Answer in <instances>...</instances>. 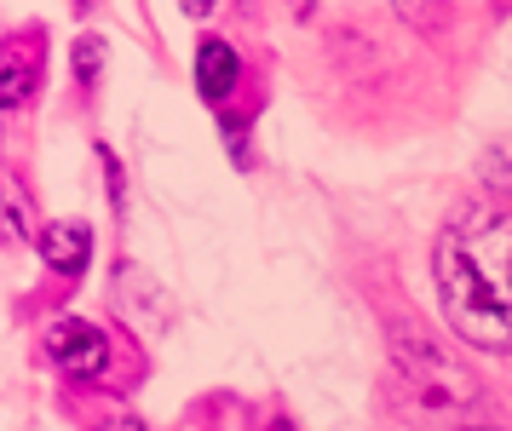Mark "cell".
I'll return each instance as SVG.
<instances>
[{"instance_id": "5b68a950", "label": "cell", "mask_w": 512, "mask_h": 431, "mask_svg": "<svg viewBox=\"0 0 512 431\" xmlns=\"http://www.w3.org/2000/svg\"><path fill=\"white\" fill-rule=\"evenodd\" d=\"M35 46L12 41L0 46V110H12V104H24L29 92H35Z\"/></svg>"}, {"instance_id": "9c48e42d", "label": "cell", "mask_w": 512, "mask_h": 431, "mask_svg": "<svg viewBox=\"0 0 512 431\" xmlns=\"http://www.w3.org/2000/svg\"><path fill=\"white\" fill-rule=\"evenodd\" d=\"M98 64H104V52H98V41H81V46H75V75H81V81H93V75H98Z\"/></svg>"}, {"instance_id": "6da1fadb", "label": "cell", "mask_w": 512, "mask_h": 431, "mask_svg": "<svg viewBox=\"0 0 512 431\" xmlns=\"http://www.w3.org/2000/svg\"><path fill=\"white\" fill-rule=\"evenodd\" d=\"M449 328L478 351H512V213L461 207L432 253Z\"/></svg>"}, {"instance_id": "30bf717a", "label": "cell", "mask_w": 512, "mask_h": 431, "mask_svg": "<svg viewBox=\"0 0 512 431\" xmlns=\"http://www.w3.org/2000/svg\"><path fill=\"white\" fill-rule=\"evenodd\" d=\"M271 431H294V426H288V420H277V426H271Z\"/></svg>"}, {"instance_id": "ba28073f", "label": "cell", "mask_w": 512, "mask_h": 431, "mask_svg": "<svg viewBox=\"0 0 512 431\" xmlns=\"http://www.w3.org/2000/svg\"><path fill=\"white\" fill-rule=\"evenodd\" d=\"M484 179L495 184V190H512V138H501L484 156Z\"/></svg>"}, {"instance_id": "7a4b0ae2", "label": "cell", "mask_w": 512, "mask_h": 431, "mask_svg": "<svg viewBox=\"0 0 512 431\" xmlns=\"http://www.w3.org/2000/svg\"><path fill=\"white\" fill-rule=\"evenodd\" d=\"M392 363H397L403 391L432 414L438 409H466V403L478 397V386L466 380V368L455 363L432 334H420L415 322H397L392 328Z\"/></svg>"}, {"instance_id": "3957f363", "label": "cell", "mask_w": 512, "mask_h": 431, "mask_svg": "<svg viewBox=\"0 0 512 431\" xmlns=\"http://www.w3.org/2000/svg\"><path fill=\"white\" fill-rule=\"evenodd\" d=\"M47 357L64 368V374H75V380H104V368H110V340H104V328L70 317L47 334Z\"/></svg>"}, {"instance_id": "8992f818", "label": "cell", "mask_w": 512, "mask_h": 431, "mask_svg": "<svg viewBox=\"0 0 512 431\" xmlns=\"http://www.w3.org/2000/svg\"><path fill=\"white\" fill-rule=\"evenodd\" d=\"M196 87H202V98H213V104L236 87V52L225 41H202V52H196Z\"/></svg>"}, {"instance_id": "277c9868", "label": "cell", "mask_w": 512, "mask_h": 431, "mask_svg": "<svg viewBox=\"0 0 512 431\" xmlns=\"http://www.w3.org/2000/svg\"><path fill=\"white\" fill-rule=\"evenodd\" d=\"M35 248H41V259H47L52 271L75 276V271H87V259H93V230L70 225V219H64V225H41Z\"/></svg>"}, {"instance_id": "52a82bcc", "label": "cell", "mask_w": 512, "mask_h": 431, "mask_svg": "<svg viewBox=\"0 0 512 431\" xmlns=\"http://www.w3.org/2000/svg\"><path fill=\"white\" fill-rule=\"evenodd\" d=\"M397 12L415 23V29H426V35L443 29V18H449V6H443V0H397Z\"/></svg>"}]
</instances>
